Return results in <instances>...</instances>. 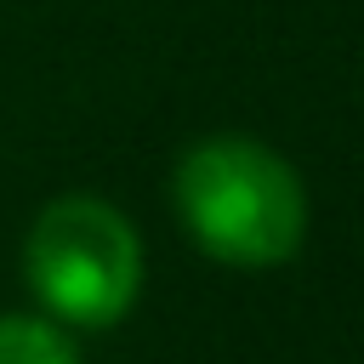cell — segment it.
Returning <instances> with one entry per match:
<instances>
[{"label":"cell","instance_id":"6da1fadb","mask_svg":"<svg viewBox=\"0 0 364 364\" xmlns=\"http://www.w3.org/2000/svg\"><path fill=\"white\" fill-rule=\"evenodd\" d=\"M176 216L210 262L279 267L307 239V193L284 154L256 136H205L176 165Z\"/></svg>","mask_w":364,"mask_h":364},{"label":"cell","instance_id":"7a4b0ae2","mask_svg":"<svg viewBox=\"0 0 364 364\" xmlns=\"http://www.w3.org/2000/svg\"><path fill=\"white\" fill-rule=\"evenodd\" d=\"M23 273L40 307L80 330H108L131 313L142 290V245L136 228L91 193H68L46 205L23 245Z\"/></svg>","mask_w":364,"mask_h":364},{"label":"cell","instance_id":"3957f363","mask_svg":"<svg viewBox=\"0 0 364 364\" xmlns=\"http://www.w3.org/2000/svg\"><path fill=\"white\" fill-rule=\"evenodd\" d=\"M0 364H80L74 341L46 318H0Z\"/></svg>","mask_w":364,"mask_h":364}]
</instances>
